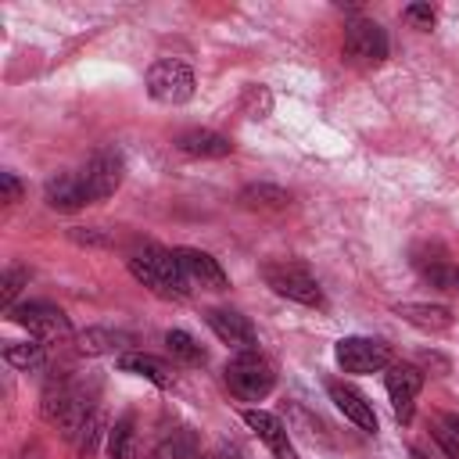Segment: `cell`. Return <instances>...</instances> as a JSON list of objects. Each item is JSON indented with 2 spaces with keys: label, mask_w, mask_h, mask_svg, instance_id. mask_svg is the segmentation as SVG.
I'll list each match as a JSON object with an SVG mask.
<instances>
[{
  "label": "cell",
  "mask_w": 459,
  "mask_h": 459,
  "mask_svg": "<svg viewBox=\"0 0 459 459\" xmlns=\"http://www.w3.org/2000/svg\"><path fill=\"white\" fill-rule=\"evenodd\" d=\"M126 265H129V273H133L143 287H151L158 298L183 301V298L190 294V280L183 276L176 255L165 251L161 244H136V247L129 251Z\"/></svg>",
  "instance_id": "obj_1"
},
{
  "label": "cell",
  "mask_w": 459,
  "mask_h": 459,
  "mask_svg": "<svg viewBox=\"0 0 459 459\" xmlns=\"http://www.w3.org/2000/svg\"><path fill=\"white\" fill-rule=\"evenodd\" d=\"M222 380H226V387H230L233 398H240V402H262V398L273 391V384H276V369H273V362L255 348V351H237V355L226 362Z\"/></svg>",
  "instance_id": "obj_2"
},
{
  "label": "cell",
  "mask_w": 459,
  "mask_h": 459,
  "mask_svg": "<svg viewBox=\"0 0 459 459\" xmlns=\"http://www.w3.org/2000/svg\"><path fill=\"white\" fill-rule=\"evenodd\" d=\"M262 280L273 287V294H280L287 301H298V305H308V308L323 305V290H319L316 276L298 262H265Z\"/></svg>",
  "instance_id": "obj_3"
},
{
  "label": "cell",
  "mask_w": 459,
  "mask_h": 459,
  "mask_svg": "<svg viewBox=\"0 0 459 459\" xmlns=\"http://www.w3.org/2000/svg\"><path fill=\"white\" fill-rule=\"evenodd\" d=\"M344 61L355 68H377L387 61V32L369 22V18H355L344 25Z\"/></svg>",
  "instance_id": "obj_4"
},
{
  "label": "cell",
  "mask_w": 459,
  "mask_h": 459,
  "mask_svg": "<svg viewBox=\"0 0 459 459\" xmlns=\"http://www.w3.org/2000/svg\"><path fill=\"white\" fill-rule=\"evenodd\" d=\"M147 93L158 104H186L194 97V72L176 57H161L147 68Z\"/></svg>",
  "instance_id": "obj_5"
},
{
  "label": "cell",
  "mask_w": 459,
  "mask_h": 459,
  "mask_svg": "<svg viewBox=\"0 0 459 459\" xmlns=\"http://www.w3.org/2000/svg\"><path fill=\"white\" fill-rule=\"evenodd\" d=\"M7 319L18 323V326H25L29 337H36V341H43V344H47V341H68V337H72L68 316H65L57 305H47V301L14 305V308L7 312Z\"/></svg>",
  "instance_id": "obj_6"
},
{
  "label": "cell",
  "mask_w": 459,
  "mask_h": 459,
  "mask_svg": "<svg viewBox=\"0 0 459 459\" xmlns=\"http://www.w3.org/2000/svg\"><path fill=\"white\" fill-rule=\"evenodd\" d=\"M122 176H126V161L115 147H104L97 151L82 169H79V179L86 186V201H108L118 186H122Z\"/></svg>",
  "instance_id": "obj_7"
},
{
  "label": "cell",
  "mask_w": 459,
  "mask_h": 459,
  "mask_svg": "<svg viewBox=\"0 0 459 459\" xmlns=\"http://www.w3.org/2000/svg\"><path fill=\"white\" fill-rule=\"evenodd\" d=\"M333 355L344 373H380L391 366V348L377 337H341Z\"/></svg>",
  "instance_id": "obj_8"
},
{
  "label": "cell",
  "mask_w": 459,
  "mask_h": 459,
  "mask_svg": "<svg viewBox=\"0 0 459 459\" xmlns=\"http://www.w3.org/2000/svg\"><path fill=\"white\" fill-rule=\"evenodd\" d=\"M384 387H387V398L394 405V416L398 423H409L412 420V402L423 387V373L416 366H405V362H391L387 373H384Z\"/></svg>",
  "instance_id": "obj_9"
},
{
  "label": "cell",
  "mask_w": 459,
  "mask_h": 459,
  "mask_svg": "<svg viewBox=\"0 0 459 459\" xmlns=\"http://www.w3.org/2000/svg\"><path fill=\"white\" fill-rule=\"evenodd\" d=\"M204 323L212 326V333H215L222 344L237 348V351H255V348H258L255 326L247 323V316H240V312H233V308H208V312H204Z\"/></svg>",
  "instance_id": "obj_10"
},
{
  "label": "cell",
  "mask_w": 459,
  "mask_h": 459,
  "mask_svg": "<svg viewBox=\"0 0 459 459\" xmlns=\"http://www.w3.org/2000/svg\"><path fill=\"white\" fill-rule=\"evenodd\" d=\"M172 255H176L183 276L190 280V287H208V290H226V287H230L222 265H219L208 251H197V247H176Z\"/></svg>",
  "instance_id": "obj_11"
},
{
  "label": "cell",
  "mask_w": 459,
  "mask_h": 459,
  "mask_svg": "<svg viewBox=\"0 0 459 459\" xmlns=\"http://www.w3.org/2000/svg\"><path fill=\"white\" fill-rule=\"evenodd\" d=\"M240 416H244V423L255 430V437H258L276 459H298L294 448H290V434H287V427H283L280 416H273V412H265V409H244Z\"/></svg>",
  "instance_id": "obj_12"
},
{
  "label": "cell",
  "mask_w": 459,
  "mask_h": 459,
  "mask_svg": "<svg viewBox=\"0 0 459 459\" xmlns=\"http://www.w3.org/2000/svg\"><path fill=\"white\" fill-rule=\"evenodd\" d=\"M326 391H330V402L359 427V430H366V434H377V412H373V405L366 402V394L362 391H355L351 384H344V380H330L326 384Z\"/></svg>",
  "instance_id": "obj_13"
},
{
  "label": "cell",
  "mask_w": 459,
  "mask_h": 459,
  "mask_svg": "<svg viewBox=\"0 0 459 459\" xmlns=\"http://www.w3.org/2000/svg\"><path fill=\"white\" fill-rule=\"evenodd\" d=\"M43 197L54 212H79L86 201V186L79 179V172H54L47 183H43Z\"/></svg>",
  "instance_id": "obj_14"
},
{
  "label": "cell",
  "mask_w": 459,
  "mask_h": 459,
  "mask_svg": "<svg viewBox=\"0 0 459 459\" xmlns=\"http://www.w3.org/2000/svg\"><path fill=\"white\" fill-rule=\"evenodd\" d=\"M118 369L122 373H133V377H143L154 387H172L176 384L172 366L165 359H158V355H147V351H122L118 355Z\"/></svg>",
  "instance_id": "obj_15"
},
{
  "label": "cell",
  "mask_w": 459,
  "mask_h": 459,
  "mask_svg": "<svg viewBox=\"0 0 459 459\" xmlns=\"http://www.w3.org/2000/svg\"><path fill=\"white\" fill-rule=\"evenodd\" d=\"M176 151L186 158H226L233 151V143L212 129H186L176 136Z\"/></svg>",
  "instance_id": "obj_16"
},
{
  "label": "cell",
  "mask_w": 459,
  "mask_h": 459,
  "mask_svg": "<svg viewBox=\"0 0 459 459\" xmlns=\"http://www.w3.org/2000/svg\"><path fill=\"white\" fill-rule=\"evenodd\" d=\"M394 312H398L409 326H416V330H423V333H445V330L452 326V312H448L445 305L402 301V305H394Z\"/></svg>",
  "instance_id": "obj_17"
},
{
  "label": "cell",
  "mask_w": 459,
  "mask_h": 459,
  "mask_svg": "<svg viewBox=\"0 0 459 459\" xmlns=\"http://www.w3.org/2000/svg\"><path fill=\"white\" fill-rule=\"evenodd\" d=\"M126 344H133V337L122 330H108V326H90L75 337V348L82 355H115V351H126Z\"/></svg>",
  "instance_id": "obj_18"
},
{
  "label": "cell",
  "mask_w": 459,
  "mask_h": 459,
  "mask_svg": "<svg viewBox=\"0 0 459 459\" xmlns=\"http://www.w3.org/2000/svg\"><path fill=\"white\" fill-rule=\"evenodd\" d=\"M4 362L14 366V369H22V373H32V369H39V366L47 362V348H43V341H36V337H29V341H11V344H4Z\"/></svg>",
  "instance_id": "obj_19"
},
{
  "label": "cell",
  "mask_w": 459,
  "mask_h": 459,
  "mask_svg": "<svg viewBox=\"0 0 459 459\" xmlns=\"http://www.w3.org/2000/svg\"><path fill=\"white\" fill-rule=\"evenodd\" d=\"M72 387H75V380H72L68 373H54V377L47 380V387H43V405H39V412H43L47 423H57L61 409H65L68 398H72Z\"/></svg>",
  "instance_id": "obj_20"
},
{
  "label": "cell",
  "mask_w": 459,
  "mask_h": 459,
  "mask_svg": "<svg viewBox=\"0 0 459 459\" xmlns=\"http://www.w3.org/2000/svg\"><path fill=\"white\" fill-rule=\"evenodd\" d=\"M143 459H197V434L190 427L172 430V437L158 441Z\"/></svg>",
  "instance_id": "obj_21"
},
{
  "label": "cell",
  "mask_w": 459,
  "mask_h": 459,
  "mask_svg": "<svg viewBox=\"0 0 459 459\" xmlns=\"http://www.w3.org/2000/svg\"><path fill=\"white\" fill-rule=\"evenodd\" d=\"M240 204L244 208H262V212H276V208H287L290 204V194L273 186V183H251L240 190Z\"/></svg>",
  "instance_id": "obj_22"
},
{
  "label": "cell",
  "mask_w": 459,
  "mask_h": 459,
  "mask_svg": "<svg viewBox=\"0 0 459 459\" xmlns=\"http://www.w3.org/2000/svg\"><path fill=\"white\" fill-rule=\"evenodd\" d=\"M412 262H416V269L423 273V280H427L430 287L459 294V265H452V262H445V258H412Z\"/></svg>",
  "instance_id": "obj_23"
},
{
  "label": "cell",
  "mask_w": 459,
  "mask_h": 459,
  "mask_svg": "<svg viewBox=\"0 0 459 459\" xmlns=\"http://www.w3.org/2000/svg\"><path fill=\"white\" fill-rule=\"evenodd\" d=\"M108 459H140L136 452V434H133V420L122 416L111 430H108Z\"/></svg>",
  "instance_id": "obj_24"
},
{
  "label": "cell",
  "mask_w": 459,
  "mask_h": 459,
  "mask_svg": "<svg viewBox=\"0 0 459 459\" xmlns=\"http://www.w3.org/2000/svg\"><path fill=\"white\" fill-rule=\"evenodd\" d=\"M165 348H169V355H172L176 362H183V366H201V362H204V348H201L186 330H169V333H165Z\"/></svg>",
  "instance_id": "obj_25"
},
{
  "label": "cell",
  "mask_w": 459,
  "mask_h": 459,
  "mask_svg": "<svg viewBox=\"0 0 459 459\" xmlns=\"http://www.w3.org/2000/svg\"><path fill=\"white\" fill-rule=\"evenodd\" d=\"M240 111H244L247 118H269V111H273V93H269L265 86H258V82L244 86V93H240Z\"/></svg>",
  "instance_id": "obj_26"
},
{
  "label": "cell",
  "mask_w": 459,
  "mask_h": 459,
  "mask_svg": "<svg viewBox=\"0 0 459 459\" xmlns=\"http://www.w3.org/2000/svg\"><path fill=\"white\" fill-rule=\"evenodd\" d=\"M100 434H104V416L93 409L79 430V459H93L97 455V445H100Z\"/></svg>",
  "instance_id": "obj_27"
},
{
  "label": "cell",
  "mask_w": 459,
  "mask_h": 459,
  "mask_svg": "<svg viewBox=\"0 0 459 459\" xmlns=\"http://www.w3.org/2000/svg\"><path fill=\"white\" fill-rule=\"evenodd\" d=\"M25 283H29V269L11 265V269L4 273V280H0V308H4V312L14 308V298H18V290H22Z\"/></svg>",
  "instance_id": "obj_28"
},
{
  "label": "cell",
  "mask_w": 459,
  "mask_h": 459,
  "mask_svg": "<svg viewBox=\"0 0 459 459\" xmlns=\"http://www.w3.org/2000/svg\"><path fill=\"white\" fill-rule=\"evenodd\" d=\"M402 18H405V22H412L416 29H434L437 11H434L430 4H409V7L402 11Z\"/></svg>",
  "instance_id": "obj_29"
},
{
  "label": "cell",
  "mask_w": 459,
  "mask_h": 459,
  "mask_svg": "<svg viewBox=\"0 0 459 459\" xmlns=\"http://www.w3.org/2000/svg\"><path fill=\"white\" fill-rule=\"evenodd\" d=\"M434 441H437V445L448 452V459H459V430H452L445 420L434 427Z\"/></svg>",
  "instance_id": "obj_30"
},
{
  "label": "cell",
  "mask_w": 459,
  "mask_h": 459,
  "mask_svg": "<svg viewBox=\"0 0 459 459\" xmlns=\"http://www.w3.org/2000/svg\"><path fill=\"white\" fill-rule=\"evenodd\" d=\"M68 237H72L75 244H82V247H108V244H111L108 233H100V230H86V226H75Z\"/></svg>",
  "instance_id": "obj_31"
},
{
  "label": "cell",
  "mask_w": 459,
  "mask_h": 459,
  "mask_svg": "<svg viewBox=\"0 0 459 459\" xmlns=\"http://www.w3.org/2000/svg\"><path fill=\"white\" fill-rule=\"evenodd\" d=\"M0 190H4V201H7V204L22 201V183H18L14 172H0Z\"/></svg>",
  "instance_id": "obj_32"
},
{
  "label": "cell",
  "mask_w": 459,
  "mask_h": 459,
  "mask_svg": "<svg viewBox=\"0 0 459 459\" xmlns=\"http://www.w3.org/2000/svg\"><path fill=\"white\" fill-rule=\"evenodd\" d=\"M197 459H237L233 448H219V452H208V455H197Z\"/></svg>",
  "instance_id": "obj_33"
},
{
  "label": "cell",
  "mask_w": 459,
  "mask_h": 459,
  "mask_svg": "<svg viewBox=\"0 0 459 459\" xmlns=\"http://www.w3.org/2000/svg\"><path fill=\"white\" fill-rule=\"evenodd\" d=\"M441 420H445L452 430H459V416H455V412H448V416H441Z\"/></svg>",
  "instance_id": "obj_34"
}]
</instances>
